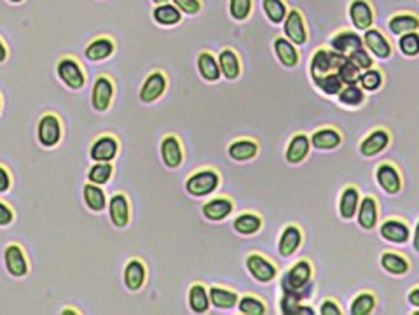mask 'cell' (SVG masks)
<instances>
[{"instance_id":"obj_57","label":"cell","mask_w":419,"mask_h":315,"mask_svg":"<svg viewBox=\"0 0 419 315\" xmlns=\"http://www.w3.org/2000/svg\"><path fill=\"white\" fill-rule=\"evenodd\" d=\"M297 314H309V315H313V314H315V310H313L311 307H306V304H301V307H299V310H297Z\"/></svg>"},{"instance_id":"obj_14","label":"cell","mask_w":419,"mask_h":315,"mask_svg":"<svg viewBox=\"0 0 419 315\" xmlns=\"http://www.w3.org/2000/svg\"><path fill=\"white\" fill-rule=\"evenodd\" d=\"M112 98H114V84H112V80L105 76L98 77L93 86V91H91V104H93L94 111H107L112 104Z\"/></svg>"},{"instance_id":"obj_23","label":"cell","mask_w":419,"mask_h":315,"mask_svg":"<svg viewBox=\"0 0 419 315\" xmlns=\"http://www.w3.org/2000/svg\"><path fill=\"white\" fill-rule=\"evenodd\" d=\"M232 210H234V203H232L231 198H227V196H217V198H211L210 202H206L203 205L201 212L206 219L217 223V220L227 219L232 214Z\"/></svg>"},{"instance_id":"obj_7","label":"cell","mask_w":419,"mask_h":315,"mask_svg":"<svg viewBox=\"0 0 419 315\" xmlns=\"http://www.w3.org/2000/svg\"><path fill=\"white\" fill-rule=\"evenodd\" d=\"M348 16L357 30L365 31L374 27L376 13L369 0H351L350 7H348Z\"/></svg>"},{"instance_id":"obj_2","label":"cell","mask_w":419,"mask_h":315,"mask_svg":"<svg viewBox=\"0 0 419 315\" xmlns=\"http://www.w3.org/2000/svg\"><path fill=\"white\" fill-rule=\"evenodd\" d=\"M344 59H346V55H341V52L334 51V49H315V52H313L311 56V62H309V76H311L313 83L322 79L327 74L337 72L339 66L343 65Z\"/></svg>"},{"instance_id":"obj_5","label":"cell","mask_w":419,"mask_h":315,"mask_svg":"<svg viewBox=\"0 0 419 315\" xmlns=\"http://www.w3.org/2000/svg\"><path fill=\"white\" fill-rule=\"evenodd\" d=\"M56 72H58V77L63 80V84L70 88V90H80L86 84V76H84L83 66L77 63V59L70 58V56L59 59Z\"/></svg>"},{"instance_id":"obj_46","label":"cell","mask_w":419,"mask_h":315,"mask_svg":"<svg viewBox=\"0 0 419 315\" xmlns=\"http://www.w3.org/2000/svg\"><path fill=\"white\" fill-rule=\"evenodd\" d=\"M383 83H385V76H383V72L379 69H374V66H372V69H367L362 72L360 83L358 84H360L362 90L371 93V91L381 90Z\"/></svg>"},{"instance_id":"obj_44","label":"cell","mask_w":419,"mask_h":315,"mask_svg":"<svg viewBox=\"0 0 419 315\" xmlns=\"http://www.w3.org/2000/svg\"><path fill=\"white\" fill-rule=\"evenodd\" d=\"M112 174H114V167H112V163H107V161H98V163H94L93 167L90 168V172H87V181L93 182V184L104 186L107 184L108 178L112 177Z\"/></svg>"},{"instance_id":"obj_24","label":"cell","mask_w":419,"mask_h":315,"mask_svg":"<svg viewBox=\"0 0 419 315\" xmlns=\"http://www.w3.org/2000/svg\"><path fill=\"white\" fill-rule=\"evenodd\" d=\"M360 191H358L357 186H346V188L341 191L339 196V216L341 219L351 220L358 212V205H360Z\"/></svg>"},{"instance_id":"obj_4","label":"cell","mask_w":419,"mask_h":315,"mask_svg":"<svg viewBox=\"0 0 419 315\" xmlns=\"http://www.w3.org/2000/svg\"><path fill=\"white\" fill-rule=\"evenodd\" d=\"M283 34L285 37L295 46H304L308 42V27H306V20L302 16L301 10L297 7L288 9L287 18L283 21Z\"/></svg>"},{"instance_id":"obj_42","label":"cell","mask_w":419,"mask_h":315,"mask_svg":"<svg viewBox=\"0 0 419 315\" xmlns=\"http://www.w3.org/2000/svg\"><path fill=\"white\" fill-rule=\"evenodd\" d=\"M311 294L308 293H295V290H290V293H283L280 301V310L281 314L285 315H297L299 307L302 304V300L309 298Z\"/></svg>"},{"instance_id":"obj_29","label":"cell","mask_w":419,"mask_h":315,"mask_svg":"<svg viewBox=\"0 0 419 315\" xmlns=\"http://www.w3.org/2000/svg\"><path fill=\"white\" fill-rule=\"evenodd\" d=\"M388 28L393 35H404L419 30V16L414 13H397L388 20Z\"/></svg>"},{"instance_id":"obj_19","label":"cell","mask_w":419,"mask_h":315,"mask_svg":"<svg viewBox=\"0 0 419 315\" xmlns=\"http://www.w3.org/2000/svg\"><path fill=\"white\" fill-rule=\"evenodd\" d=\"M362 46H364V38L355 30H348V28L339 30L337 34H334L332 37H330V49L341 52V55L348 56L350 52H353L355 49L362 48Z\"/></svg>"},{"instance_id":"obj_56","label":"cell","mask_w":419,"mask_h":315,"mask_svg":"<svg viewBox=\"0 0 419 315\" xmlns=\"http://www.w3.org/2000/svg\"><path fill=\"white\" fill-rule=\"evenodd\" d=\"M413 247H414V251L419 252V220H418L416 230H414V234H413Z\"/></svg>"},{"instance_id":"obj_41","label":"cell","mask_w":419,"mask_h":315,"mask_svg":"<svg viewBox=\"0 0 419 315\" xmlns=\"http://www.w3.org/2000/svg\"><path fill=\"white\" fill-rule=\"evenodd\" d=\"M376 303H378V300H376V296L372 293H369V290H364V293H358L357 296H355V300L351 301V315H369L374 312Z\"/></svg>"},{"instance_id":"obj_6","label":"cell","mask_w":419,"mask_h":315,"mask_svg":"<svg viewBox=\"0 0 419 315\" xmlns=\"http://www.w3.org/2000/svg\"><path fill=\"white\" fill-rule=\"evenodd\" d=\"M246 270L257 282L262 284L273 282L278 276V268L274 266V262H271L259 252H252V254L246 255Z\"/></svg>"},{"instance_id":"obj_21","label":"cell","mask_w":419,"mask_h":315,"mask_svg":"<svg viewBox=\"0 0 419 315\" xmlns=\"http://www.w3.org/2000/svg\"><path fill=\"white\" fill-rule=\"evenodd\" d=\"M309 140H311V147L318 150H330V149H337V147L343 144V135L337 128H332V126H323V128H318L316 132H313L309 135Z\"/></svg>"},{"instance_id":"obj_25","label":"cell","mask_w":419,"mask_h":315,"mask_svg":"<svg viewBox=\"0 0 419 315\" xmlns=\"http://www.w3.org/2000/svg\"><path fill=\"white\" fill-rule=\"evenodd\" d=\"M274 55H276L278 62L287 69H294L299 63V51L297 46L294 42L288 41L287 37H276L273 42Z\"/></svg>"},{"instance_id":"obj_3","label":"cell","mask_w":419,"mask_h":315,"mask_svg":"<svg viewBox=\"0 0 419 315\" xmlns=\"http://www.w3.org/2000/svg\"><path fill=\"white\" fill-rule=\"evenodd\" d=\"M220 184V175L213 168H203L194 172L185 181V191L191 196H208Z\"/></svg>"},{"instance_id":"obj_17","label":"cell","mask_w":419,"mask_h":315,"mask_svg":"<svg viewBox=\"0 0 419 315\" xmlns=\"http://www.w3.org/2000/svg\"><path fill=\"white\" fill-rule=\"evenodd\" d=\"M378 217H379V205L378 200L374 196L367 195L360 200V205H358L357 219L358 226L365 231H371L378 226Z\"/></svg>"},{"instance_id":"obj_18","label":"cell","mask_w":419,"mask_h":315,"mask_svg":"<svg viewBox=\"0 0 419 315\" xmlns=\"http://www.w3.org/2000/svg\"><path fill=\"white\" fill-rule=\"evenodd\" d=\"M119 150V142L115 136L112 135H101L100 139H97L93 142L90 149V156L94 163L98 161H107V163H112L115 156H118Z\"/></svg>"},{"instance_id":"obj_61","label":"cell","mask_w":419,"mask_h":315,"mask_svg":"<svg viewBox=\"0 0 419 315\" xmlns=\"http://www.w3.org/2000/svg\"><path fill=\"white\" fill-rule=\"evenodd\" d=\"M9 2H13V4H20V2H23V0H9Z\"/></svg>"},{"instance_id":"obj_55","label":"cell","mask_w":419,"mask_h":315,"mask_svg":"<svg viewBox=\"0 0 419 315\" xmlns=\"http://www.w3.org/2000/svg\"><path fill=\"white\" fill-rule=\"evenodd\" d=\"M407 301H409L413 307L419 308V286L413 287V289L409 290V294H407Z\"/></svg>"},{"instance_id":"obj_10","label":"cell","mask_w":419,"mask_h":315,"mask_svg":"<svg viewBox=\"0 0 419 315\" xmlns=\"http://www.w3.org/2000/svg\"><path fill=\"white\" fill-rule=\"evenodd\" d=\"M390 142H392V135L386 128H376L365 136L364 140L358 146V150H360L362 156L365 158H372L381 154L383 150L388 149Z\"/></svg>"},{"instance_id":"obj_28","label":"cell","mask_w":419,"mask_h":315,"mask_svg":"<svg viewBox=\"0 0 419 315\" xmlns=\"http://www.w3.org/2000/svg\"><path fill=\"white\" fill-rule=\"evenodd\" d=\"M227 154L234 161H250L259 154V144L252 139H238L229 144Z\"/></svg>"},{"instance_id":"obj_26","label":"cell","mask_w":419,"mask_h":315,"mask_svg":"<svg viewBox=\"0 0 419 315\" xmlns=\"http://www.w3.org/2000/svg\"><path fill=\"white\" fill-rule=\"evenodd\" d=\"M108 214L114 226L126 227L129 223V202L125 192H118L108 202Z\"/></svg>"},{"instance_id":"obj_62","label":"cell","mask_w":419,"mask_h":315,"mask_svg":"<svg viewBox=\"0 0 419 315\" xmlns=\"http://www.w3.org/2000/svg\"><path fill=\"white\" fill-rule=\"evenodd\" d=\"M0 107H2V100H0Z\"/></svg>"},{"instance_id":"obj_39","label":"cell","mask_w":419,"mask_h":315,"mask_svg":"<svg viewBox=\"0 0 419 315\" xmlns=\"http://www.w3.org/2000/svg\"><path fill=\"white\" fill-rule=\"evenodd\" d=\"M262 9L267 20L273 24H283L288 14V7L285 0H262Z\"/></svg>"},{"instance_id":"obj_32","label":"cell","mask_w":419,"mask_h":315,"mask_svg":"<svg viewBox=\"0 0 419 315\" xmlns=\"http://www.w3.org/2000/svg\"><path fill=\"white\" fill-rule=\"evenodd\" d=\"M198 70L199 76L203 77L208 83H215V80L220 79V65H218V59L211 55L210 51H201L198 55Z\"/></svg>"},{"instance_id":"obj_58","label":"cell","mask_w":419,"mask_h":315,"mask_svg":"<svg viewBox=\"0 0 419 315\" xmlns=\"http://www.w3.org/2000/svg\"><path fill=\"white\" fill-rule=\"evenodd\" d=\"M6 58H7V49L6 46H3V42L0 41V63L6 62Z\"/></svg>"},{"instance_id":"obj_37","label":"cell","mask_w":419,"mask_h":315,"mask_svg":"<svg viewBox=\"0 0 419 315\" xmlns=\"http://www.w3.org/2000/svg\"><path fill=\"white\" fill-rule=\"evenodd\" d=\"M156 23L163 24V27H173L182 21V10L178 9L175 4H159L152 13Z\"/></svg>"},{"instance_id":"obj_47","label":"cell","mask_w":419,"mask_h":315,"mask_svg":"<svg viewBox=\"0 0 419 315\" xmlns=\"http://www.w3.org/2000/svg\"><path fill=\"white\" fill-rule=\"evenodd\" d=\"M399 49L402 51L404 56H409V58L418 56L419 55V30L400 35Z\"/></svg>"},{"instance_id":"obj_8","label":"cell","mask_w":419,"mask_h":315,"mask_svg":"<svg viewBox=\"0 0 419 315\" xmlns=\"http://www.w3.org/2000/svg\"><path fill=\"white\" fill-rule=\"evenodd\" d=\"M376 181H378L379 188L386 195H399L402 191V175H400L399 168L393 163H388V161L378 164V168H376Z\"/></svg>"},{"instance_id":"obj_31","label":"cell","mask_w":419,"mask_h":315,"mask_svg":"<svg viewBox=\"0 0 419 315\" xmlns=\"http://www.w3.org/2000/svg\"><path fill=\"white\" fill-rule=\"evenodd\" d=\"M381 268L390 275H406L411 268V262L406 255L399 252L386 251L381 254Z\"/></svg>"},{"instance_id":"obj_34","label":"cell","mask_w":419,"mask_h":315,"mask_svg":"<svg viewBox=\"0 0 419 315\" xmlns=\"http://www.w3.org/2000/svg\"><path fill=\"white\" fill-rule=\"evenodd\" d=\"M208 293H210V303L213 304L215 308H218V310H229V308L238 304V300H239L238 293L232 289H227V287L213 286Z\"/></svg>"},{"instance_id":"obj_13","label":"cell","mask_w":419,"mask_h":315,"mask_svg":"<svg viewBox=\"0 0 419 315\" xmlns=\"http://www.w3.org/2000/svg\"><path fill=\"white\" fill-rule=\"evenodd\" d=\"M379 234H381L386 241L402 245L411 238V230L406 220L399 219V217H390V219L383 220V223L379 224Z\"/></svg>"},{"instance_id":"obj_45","label":"cell","mask_w":419,"mask_h":315,"mask_svg":"<svg viewBox=\"0 0 419 315\" xmlns=\"http://www.w3.org/2000/svg\"><path fill=\"white\" fill-rule=\"evenodd\" d=\"M315 86L318 88L322 93H325L327 97H334V94H339V91L343 90L344 84L341 80L339 74L337 72H330L327 76H323L322 79L315 80Z\"/></svg>"},{"instance_id":"obj_36","label":"cell","mask_w":419,"mask_h":315,"mask_svg":"<svg viewBox=\"0 0 419 315\" xmlns=\"http://www.w3.org/2000/svg\"><path fill=\"white\" fill-rule=\"evenodd\" d=\"M232 227H234L239 234H245V237L255 234L259 233L260 227H262V217L255 212H243L236 217L234 223H232Z\"/></svg>"},{"instance_id":"obj_48","label":"cell","mask_w":419,"mask_h":315,"mask_svg":"<svg viewBox=\"0 0 419 315\" xmlns=\"http://www.w3.org/2000/svg\"><path fill=\"white\" fill-rule=\"evenodd\" d=\"M337 74H339V77H341V80H343L344 86H348V84H358V83H360L362 70L358 69V66L355 65V63L351 62L348 56H346V59L343 62V65L339 66Z\"/></svg>"},{"instance_id":"obj_12","label":"cell","mask_w":419,"mask_h":315,"mask_svg":"<svg viewBox=\"0 0 419 315\" xmlns=\"http://www.w3.org/2000/svg\"><path fill=\"white\" fill-rule=\"evenodd\" d=\"M38 142L44 147H55L62 140V122L55 114H44L37 128Z\"/></svg>"},{"instance_id":"obj_30","label":"cell","mask_w":419,"mask_h":315,"mask_svg":"<svg viewBox=\"0 0 419 315\" xmlns=\"http://www.w3.org/2000/svg\"><path fill=\"white\" fill-rule=\"evenodd\" d=\"M147 270L142 259H132L125 268V284L129 290H140L145 284Z\"/></svg>"},{"instance_id":"obj_27","label":"cell","mask_w":419,"mask_h":315,"mask_svg":"<svg viewBox=\"0 0 419 315\" xmlns=\"http://www.w3.org/2000/svg\"><path fill=\"white\" fill-rule=\"evenodd\" d=\"M218 65H220L222 76L227 80H236L241 74V62H239V56L234 49L225 48L222 49L220 55H218Z\"/></svg>"},{"instance_id":"obj_53","label":"cell","mask_w":419,"mask_h":315,"mask_svg":"<svg viewBox=\"0 0 419 315\" xmlns=\"http://www.w3.org/2000/svg\"><path fill=\"white\" fill-rule=\"evenodd\" d=\"M14 220V210L7 203L0 202V226H9Z\"/></svg>"},{"instance_id":"obj_33","label":"cell","mask_w":419,"mask_h":315,"mask_svg":"<svg viewBox=\"0 0 419 315\" xmlns=\"http://www.w3.org/2000/svg\"><path fill=\"white\" fill-rule=\"evenodd\" d=\"M114 49L115 46L114 42H112V38L98 37L87 44L84 55H86V58L91 59V62H101V59H107L108 56L114 52Z\"/></svg>"},{"instance_id":"obj_59","label":"cell","mask_w":419,"mask_h":315,"mask_svg":"<svg viewBox=\"0 0 419 315\" xmlns=\"http://www.w3.org/2000/svg\"><path fill=\"white\" fill-rule=\"evenodd\" d=\"M63 314H65V315H76V314H79V312L72 310V308H66V310H63Z\"/></svg>"},{"instance_id":"obj_40","label":"cell","mask_w":419,"mask_h":315,"mask_svg":"<svg viewBox=\"0 0 419 315\" xmlns=\"http://www.w3.org/2000/svg\"><path fill=\"white\" fill-rule=\"evenodd\" d=\"M337 98L346 107H360L365 102V91L362 90L360 84H348L339 91Z\"/></svg>"},{"instance_id":"obj_1","label":"cell","mask_w":419,"mask_h":315,"mask_svg":"<svg viewBox=\"0 0 419 315\" xmlns=\"http://www.w3.org/2000/svg\"><path fill=\"white\" fill-rule=\"evenodd\" d=\"M311 279H313L311 261H309V259H299L297 262H294V265L285 272L283 279H281V290H283V293L295 290V293L311 294V290H309Z\"/></svg>"},{"instance_id":"obj_51","label":"cell","mask_w":419,"mask_h":315,"mask_svg":"<svg viewBox=\"0 0 419 315\" xmlns=\"http://www.w3.org/2000/svg\"><path fill=\"white\" fill-rule=\"evenodd\" d=\"M173 4L182 13L189 14V16H194V14L201 10V2L199 0H173Z\"/></svg>"},{"instance_id":"obj_9","label":"cell","mask_w":419,"mask_h":315,"mask_svg":"<svg viewBox=\"0 0 419 315\" xmlns=\"http://www.w3.org/2000/svg\"><path fill=\"white\" fill-rule=\"evenodd\" d=\"M362 38H364V46L367 48V51L378 59H388L392 56V42L386 38V35L379 28H369V30L364 31Z\"/></svg>"},{"instance_id":"obj_38","label":"cell","mask_w":419,"mask_h":315,"mask_svg":"<svg viewBox=\"0 0 419 315\" xmlns=\"http://www.w3.org/2000/svg\"><path fill=\"white\" fill-rule=\"evenodd\" d=\"M84 202L93 212H101L107 206V198H105L104 189L98 184H93V182H87L84 186Z\"/></svg>"},{"instance_id":"obj_60","label":"cell","mask_w":419,"mask_h":315,"mask_svg":"<svg viewBox=\"0 0 419 315\" xmlns=\"http://www.w3.org/2000/svg\"><path fill=\"white\" fill-rule=\"evenodd\" d=\"M152 2H154V4H157V6H159V4H166L168 0H152Z\"/></svg>"},{"instance_id":"obj_43","label":"cell","mask_w":419,"mask_h":315,"mask_svg":"<svg viewBox=\"0 0 419 315\" xmlns=\"http://www.w3.org/2000/svg\"><path fill=\"white\" fill-rule=\"evenodd\" d=\"M238 310L243 315H264L266 314V303L253 294H246V296L238 300Z\"/></svg>"},{"instance_id":"obj_50","label":"cell","mask_w":419,"mask_h":315,"mask_svg":"<svg viewBox=\"0 0 419 315\" xmlns=\"http://www.w3.org/2000/svg\"><path fill=\"white\" fill-rule=\"evenodd\" d=\"M348 58H350L351 62H353L355 65L362 70V72L374 66V58H372V55L364 48V46L358 49H355L353 52H350V55H348Z\"/></svg>"},{"instance_id":"obj_35","label":"cell","mask_w":419,"mask_h":315,"mask_svg":"<svg viewBox=\"0 0 419 315\" xmlns=\"http://www.w3.org/2000/svg\"><path fill=\"white\" fill-rule=\"evenodd\" d=\"M189 307L194 314H206L210 310V293L203 284H192L189 289Z\"/></svg>"},{"instance_id":"obj_49","label":"cell","mask_w":419,"mask_h":315,"mask_svg":"<svg viewBox=\"0 0 419 315\" xmlns=\"http://www.w3.org/2000/svg\"><path fill=\"white\" fill-rule=\"evenodd\" d=\"M253 9V0H229V14L232 20L245 21L248 20Z\"/></svg>"},{"instance_id":"obj_16","label":"cell","mask_w":419,"mask_h":315,"mask_svg":"<svg viewBox=\"0 0 419 315\" xmlns=\"http://www.w3.org/2000/svg\"><path fill=\"white\" fill-rule=\"evenodd\" d=\"M302 245V230L297 224H287L278 240V252L281 258H290Z\"/></svg>"},{"instance_id":"obj_54","label":"cell","mask_w":419,"mask_h":315,"mask_svg":"<svg viewBox=\"0 0 419 315\" xmlns=\"http://www.w3.org/2000/svg\"><path fill=\"white\" fill-rule=\"evenodd\" d=\"M10 188V175L3 167H0V192H7Z\"/></svg>"},{"instance_id":"obj_11","label":"cell","mask_w":419,"mask_h":315,"mask_svg":"<svg viewBox=\"0 0 419 315\" xmlns=\"http://www.w3.org/2000/svg\"><path fill=\"white\" fill-rule=\"evenodd\" d=\"M168 88V79L161 70H154L147 76V79L143 80V86L140 90V100L143 104H152V102L159 100L164 94Z\"/></svg>"},{"instance_id":"obj_15","label":"cell","mask_w":419,"mask_h":315,"mask_svg":"<svg viewBox=\"0 0 419 315\" xmlns=\"http://www.w3.org/2000/svg\"><path fill=\"white\" fill-rule=\"evenodd\" d=\"M311 153V140L306 133H295L285 149V160L290 164H301Z\"/></svg>"},{"instance_id":"obj_52","label":"cell","mask_w":419,"mask_h":315,"mask_svg":"<svg viewBox=\"0 0 419 315\" xmlns=\"http://www.w3.org/2000/svg\"><path fill=\"white\" fill-rule=\"evenodd\" d=\"M320 314L322 315H341L343 314V310H341L339 303H337L336 300H332V298H327V300H323L322 307H320Z\"/></svg>"},{"instance_id":"obj_22","label":"cell","mask_w":419,"mask_h":315,"mask_svg":"<svg viewBox=\"0 0 419 315\" xmlns=\"http://www.w3.org/2000/svg\"><path fill=\"white\" fill-rule=\"evenodd\" d=\"M161 158L168 168H178L184 161V149L177 135H166L161 142Z\"/></svg>"},{"instance_id":"obj_20","label":"cell","mask_w":419,"mask_h":315,"mask_svg":"<svg viewBox=\"0 0 419 315\" xmlns=\"http://www.w3.org/2000/svg\"><path fill=\"white\" fill-rule=\"evenodd\" d=\"M3 262H6L7 272L13 276H24L28 273V261L24 258L23 248L17 244L7 245L6 251H3Z\"/></svg>"}]
</instances>
